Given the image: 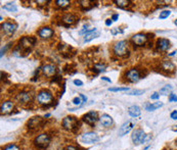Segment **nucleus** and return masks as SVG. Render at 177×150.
Masks as SVG:
<instances>
[{
	"instance_id": "nucleus-34",
	"label": "nucleus",
	"mask_w": 177,
	"mask_h": 150,
	"mask_svg": "<svg viewBox=\"0 0 177 150\" xmlns=\"http://www.w3.org/2000/svg\"><path fill=\"white\" fill-rule=\"evenodd\" d=\"M4 150H21V149L15 144H10V145H7V146L4 148Z\"/></svg>"
},
{
	"instance_id": "nucleus-7",
	"label": "nucleus",
	"mask_w": 177,
	"mask_h": 150,
	"mask_svg": "<svg viewBox=\"0 0 177 150\" xmlns=\"http://www.w3.org/2000/svg\"><path fill=\"white\" fill-rule=\"evenodd\" d=\"M131 138H132V141H133L134 144L138 145V144H140V143L144 142L145 138H147V135H145V133L143 132V130L137 129L133 132Z\"/></svg>"
},
{
	"instance_id": "nucleus-16",
	"label": "nucleus",
	"mask_w": 177,
	"mask_h": 150,
	"mask_svg": "<svg viewBox=\"0 0 177 150\" xmlns=\"http://www.w3.org/2000/svg\"><path fill=\"white\" fill-rule=\"evenodd\" d=\"M17 100L19 101L20 103L26 104V103L31 102L32 96H31V94L28 93V92H21V93H19L17 95Z\"/></svg>"
},
{
	"instance_id": "nucleus-29",
	"label": "nucleus",
	"mask_w": 177,
	"mask_h": 150,
	"mask_svg": "<svg viewBox=\"0 0 177 150\" xmlns=\"http://www.w3.org/2000/svg\"><path fill=\"white\" fill-rule=\"evenodd\" d=\"M109 91L111 92H128L130 89L128 87H117V88H109Z\"/></svg>"
},
{
	"instance_id": "nucleus-1",
	"label": "nucleus",
	"mask_w": 177,
	"mask_h": 150,
	"mask_svg": "<svg viewBox=\"0 0 177 150\" xmlns=\"http://www.w3.org/2000/svg\"><path fill=\"white\" fill-rule=\"evenodd\" d=\"M62 123L64 129L67 131H76L79 128V121L75 116H66Z\"/></svg>"
},
{
	"instance_id": "nucleus-6",
	"label": "nucleus",
	"mask_w": 177,
	"mask_h": 150,
	"mask_svg": "<svg viewBox=\"0 0 177 150\" xmlns=\"http://www.w3.org/2000/svg\"><path fill=\"white\" fill-rule=\"evenodd\" d=\"M80 140H81L82 143H85V144H93V143L97 142L99 138H98L97 134L93 133V132H89V133L83 134Z\"/></svg>"
},
{
	"instance_id": "nucleus-22",
	"label": "nucleus",
	"mask_w": 177,
	"mask_h": 150,
	"mask_svg": "<svg viewBox=\"0 0 177 150\" xmlns=\"http://www.w3.org/2000/svg\"><path fill=\"white\" fill-rule=\"evenodd\" d=\"M128 113L132 118H137L141 113V110H140L139 106H137V105H132L128 108Z\"/></svg>"
},
{
	"instance_id": "nucleus-27",
	"label": "nucleus",
	"mask_w": 177,
	"mask_h": 150,
	"mask_svg": "<svg viewBox=\"0 0 177 150\" xmlns=\"http://www.w3.org/2000/svg\"><path fill=\"white\" fill-rule=\"evenodd\" d=\"M172 86L170 85H166L165 87H163L162 89L160 90V94H163V95H168V94H170L172 92Z\"/></svg>"
},
{
	"instance_id": "nucleus-4",
	"label": "nucleus",
	"mask_w": 177,
	"mask_h": 150,
	"mask_svg": "<svg viewBox=\"0 0 177 150\" xmlns=\"http://www.w3.org/2000/svg\"><path fill=\"white\" fill-rule=\"evenodd\" d=\"M52 95L48 91H41L37 95V100L40 104L42 105H48L52 102Z\"/></svg>"
},
{
	"instance_id": "nucleus-24",
	"label": "nucleus",
	"mask_w": 177,
	"mask_h": 150,
	"mask_svg": "<svg viewBox=\"0 0 177 150\" xmlns=\"http://www.w3.org/2000/svg\"><path fill=\"white\" fill-rule=\"evenodd\" d=\"M79 3L80 5H81V7L85 10L90 9V8H92L93 6H94V2L89 1V0H80Z\"/></svg>"
},
{
	"instance_id": "nucleus-25",
	"label": "nucleus",
	"mask_w": 177,
	"mask_h": 150,
	"mask_svg": "<svg viewBox=\"0 0 177 150\" xmlns=\"http://www.w3.org/2000/svg\"><path fill=\"white\" fill-rule=\"evenodd\" d=\"M114 2L117 4V6L121 8H128L129 6L132 5V3L129 0H115Z\"/></svg>"
},
{
	"instance_id": "nucleus-2",
	"label": "nucleus",
	"mask_w": 177,
	"mask_h": 150,
	"mask_svg": "<svg viewBox=\"0 0 177 150\" xmlns=\"http://www.w3.org/2000/svg\"><path fill=\"white\" fill-rule=\"evenodd\" d=\"M113 50H114L115 55H117L119 57H124L126 56V55H128L129 53L128 47H127V42L124 40L117 42V43L114 45Z\"/></svg>"
},
{
	"instance_id": "nucleus-40",
	"label": "nucleus",
	"mask_w": 177,
	"mask_h": 150,
	"mask_svg": "<svg viewBox=\"0 0 177 150\" xmlns=\"http://www.w3.org/2000/svg\"><path fill=\"white\" fill-rule=\"evenodd\" d=\"M159 97H160V93H154L153 95L151 96L152 99H158Z\"/></svg>"
},
{
	"instance_id": "nucleus-35",
	"label": "nucleus",
	"mask_w": 177,
	"mask_h": 150,
	"mask_svg": "<svg viewBox=\"0 0 177 150\" xmlns=\"http://www.w3.org/2000/svg\"><path fill=\"white\" fill-rule=\"evenodd\" d=\"M169 101L170 102H177V96L175 95V94H170Z\"/></svg>"
},
{
	"instance_id": "nucleus-21",
	"label": "nucleus",
	"mask_w": 177,
	"mask_h": 150,
	"mask_svg": "<svg viewBox=\"0 0 177 150\" xmlns=\"http://www.w3.org/2000/svg\"><path fill=\"white\" fill-rule=\"evenodd\" d=\"M99 34L100 33L98 32L96 29H94V30H91V31H88L84 36V41L85 42H90L91 40H93L94 38H96V37L99 36Z\"/></svg>"
},
{
	"instance_id": "nucleus-44",
	"label": "nucleus",
	"mask_w": 177,
	"mask_h": 150,
	"mask_svg": "<svg viewBox=\"0 0 177 150\" xmlns=\"http://www.w3.org/2000/svg\"><path fill=\"white\" fill-rule=\"evenodd\" d=\"M118 17H119V15H118V14H114V15H113V17H112V21H117Z\"/></svg>"
},
{
	"instance_id": "nucleus-37",
	"label": "nucleus",
	"mask_w": 177,
	"mask_h": 150,
	"mask_svg": "<svg viewBox=\"0 0 177 150\" xmlns=\"http://www.w3.org/2000/svg\"><path fill=\"white\" fill-rule=\"evenodd\" d=\"M9 45H10V44H8V45H6L5 47H2V48H1V54H0V56H1V57L3 56L4 52H5V51H6V49H7V48L9 47Z\"/></svg>"
},
{
	"instance_id": "nucleus-15",
	"label": "nucleus",
	"mask_w": 177,
	"mask_h": 150,
	"mask_svg": "<svg viewBox=\"0 0 177 150\" xmlns=\"http://www.w3.org/2000/svg\"><path fill=\"white\" fill-rule=\"evenodd\" d=\"M1 28H2V31H4V33H5L6 35H12L13 33L15 32V30H17V26L12 23H4L2 24Z\"/></svg>"
},
{
	"instance_id": "nucleus-18",
	"label": "nucleus",
	"mask_w": 177,
	"mask_h": 150,
	"mask_svg": "<svg viewBox=\"0 0 177 150\" xmlns=\"http://www.w3.org/2000/svg\"><path fill=\"white\" fill-rule=\"evenodd\" d=\"M157 47L160 51H167L170 48V41L167 39H159L157 42Z\"/></svg>"
},
{
	"instance_id": "nucleus-32",
	"label": "nucleus",
	"mask_w": 177,
	"mask_h": 150,
	"mask_svg": "<svg viewBox=\"0 0 177 150\" xmlns=\"http://www.w3.org/2000/svg\"><path fill=\"white\" fill-rule=\"evenodd\" d=\"M144 93V90H130L128 95H141Z\"/></svg>"
},
{
	"instance_id": "nucleus-30",
	"label": "nucleus",
	"mask_w": 177,
	"mask_h": 150,
	"mask_svg": "<svg viewBox=\"0 0 177 150\" xmlns=\"http://www.w3.org/2000/svg\"><path fill=\"white\" fill-rule=\"evenodd\" d=\"M3 8H4V9H6V10H8V11H13V12H15L17 10V7L13 3L5 4V5H3Z\"/></svg>"
},
{
	"instance_id": "nucleus-11",
	"label": "nucleus",
	"mask_w": 177,
	"mask_h": 150,
	"mask_svg": "<svg viewBox=\"0 0 177 150\" xmlns=\"http://www.w3.org/2000/svg\"><path fill=\"white\" fill-rule=\"evenodd\" d=\"M126 77L127 79H128V81H130V82L132 83H135L140 79V72L139 70H136V68H132V70L127 72Z\"/></svg>"
},
{
	"instance_id": "nucleus-38",
	"label": "nucleus",
	"mask_w": 177,
	"mask_h": 150,
	"mask_svg": "<svg viewBox=\"0 0 177 150\" xmlns=\"http://www.w3.org/2000/svg\"><path fill=\"white\" fill-rule=\"evenodd\" d=\"M74 84H75L76 86H83V82L82 81H80V80H74Z\"/></svg>"
},
{
	"instance_id": "nucleus-42",
	"label": "nucleus",
	"mask_w": 177,
	"mask_h": 150,
	"mask_svg": "<svg viewBox=\"0 0 177 150\" xmlns=\"http://www.w3.org/2000/svg\"><path fill=\"white\" fill-rule=\"evenodd\" d=\"M66 150H78L76 147H74V146H72V145H70V146H67L66 147Z\"/></svg>"
},
{
	"instance_id": "nucleus-9",
	"label": "nucleus",
	"mask_w": 177,
	"mask_h": 150,
	"mask_svg": "<svg viewBox=\"0 0 177 150\" xmlns=\"http://www.w3.org/2000/svg\"><path fill=\"white\" fill-rule=\"evenodd\" d=\"M82 121L85 122L88 125H94V123L98 121V114L96 111H89L86 114H84L82 118Z\"/></svg>"
},
{
	"instance_id": "nucleus-8",
	"label": "nucleus",
	"mask_w": 177,
	"mask_h": 150,
	"mask_svg": "<svg viewBox=\"0 0 177 150\" xmlns=\"http://www.w3.org/2000/svg\"><path fill=\"white\" fill-rule=\"evenodd\" d=\"M43 123L44 121L41 116H34L29 120V122L27 123V127L30 130H37L43 125Z\"/></svg>"
},
{
	"instance_id": "nucleus-36",
	"label": "nucleus",
	"mask_w": 177,
	"mask_h": 150,
	"mask_svg": "<svg viewBox=\"0 0 177 150\" xmlns=\"http://www.w3.org/2000/svg\"><path fill=\"white\" fill-rule=\"evenodd\" d=\"M73 103L75 105H80V104H81V99H80V97H75V98L73 99Z\"/></svg>"
},
{
	"instance_id": "nucleus-3",
	"label": "nucleus",
	"mask_w": 177,
	"mask_h": 150,
	"mask_svg": "<svg viewBox=\"0 0 177 150\" xmlns=\"http://www.w3.org/2000/svg\"><path fill=\"white\" fill-rule=\"evenodd\" d=\"M35 145L40 149H45L48 147L49 143H50V137L48 134H40L37 136L34 140Z\"/></svg>"
},
{
	"instance_id": "nucleus-45",
	"label": "nucleus",
	"mask_w": 177,
	"mask_h": 150,
	"mask_svg": "<svg viewBox=\"0 0 177 150\" xmlns=\"http://www.w3.org/2000/svg\"><path fill=\"white\" fill-rule=\"evenodd\" d=\"M106 25H107V26H111V25H112V19H107Z\"/></svg>"
},
{
	"instance_id": "nucleus-10",
	"label": "nucleus",
	"mask_w": 177,
	"mask_h": 150,
	"mask_svg": "<svg viewBox=\"0 0 177 150\" xmlns=\"http://www.w3.org/2000/svg\"><path fill=\"white\" fill-rule=\"evenodd\" d=\"M147 41V37L145 34H142V33H138V34L134 35L132 37V42H133L135 45L137 46H143Z\"/></svg>"
},
{
	"instance_id": "nucleus-43",
	"label": "nucleus",
	"mask_w": 177,
	"mask_h": 150,
	"mask_svg": "<svg viewBox=\"0 0 177 150\" xmlns=\"http://www.w3.org/2000/svg\"><path fill=\"white\" fill-rule=\"evenodd\" d=\"M79 97H80V98H82L83 102H86V101H87V98H86V96H85V95H83V94H80V95H79Z\"/></svg>"
},
{
	"instance_id": "nucleus-48",
	"label": "nucleus",
	"mask_w": 177,
	"mask_h": 150,
	"mask_svg": "<svg viewBox=\"0 0 177 150\" xmlns=\"http://www.w3.org/2000/svg\"><path fill=\"white\" fill-rule=\"evenodd\" d=\"M174 24H175V25L177 26V19H176V21H174Z\"/></svg>"
},
{
	"instance_id": "nucleus-23",
	"label": "nucleus",
	"mask_w": 177,
	"mask_h": 150,
	"mask_svg": "<svg viewBox=\"0 0 177 150\" xmlns=\"http://www.w3.org/2000/svg\"><path fill=\"white\" fill-rule=\"evenodd\" d=\"M77 21L76 17L72 14H65L64 17H62V22L66 24V26H70L72 24H74L75 22Z\"/></svg>"
},
{
	"instance_id": "nucleus-26",
	"label": "nucleus",
	"mask_w": 177,
	"mask_h": 150,
	"mask_svg": "<svg viewBox=\"0 0 177 150\" xmlns=\"http://www.w3.org/2000/svg\"><path fill=\"white\" fill-rule=\"evenodd\" d=\"M162 106H163L162 102H155V103H151V104H147L145 109H147V111H153V110H156Z\"/></svg>"
},
{
	"instance_id": "nucleus-14",
	"label": "nucleus",
	"mask_w": 177,
	"mask_h": 150,
	"mask_svg": "<svg viewBox=\"0 0 177 150\" xmlns=\"http://www.w3.org/2000/svg\"><path fill=\"white\" fill-rule=\"evenodd\" d=\"M53 34H54L53 30L51 28H48V27L41 28L39 31H38V35H39V36L41 37V38H43V39L51 38V37L53 36Z\"/></svg>"
},
{
	"instance_id": "nucleus-31",
	"label": "nucleus",
	"mask_w": 177,
	"mask_h": 150,
	"mask_svg": "<svg viewBox=\"0 0 177 150\" xmlns=\"http://www.w3.org/2000/svg\"><path fill=\"white\" fill-rule=\"evenodd\" d=\"M106 65H94L93 67V70H95L96 72H104L106 70Z\"/></svg>"
},
{
	"instance_id": "nucleus-5",
	"label": "nucleus",
	"mask_w": 177,
	"mask_h": 150,
	"mask_svg": "<svg viewBox=\"0 0 177 150\" xmlns=\"http://www.w3.org/2000/svg\"><path fill=\"white\" fill-rule=\"evenodd\" d=\"M20 44H21V47L25 49V51L28 52L36 44V38L34 37H23L20 41Z\"/></svg>"
},
{
	"instance_id": "nucleus-17",
	"label": "nucleus",
	"mask_w": 177,
	"mask_h": 150,
	"mask_svg": "<svg viewBox=\"0 0 177 150\" xmlns=\"http://www.w3.org/2000/svg\"><path fill=\"white\" fill-rule=\"evenodd\" d=\"M42 72H43L44 76L50 78V77H52L55 75V72H57V67H55V65H45L43 67H42Z\"/></svg>"
},
{
	"instance_id": "nucleus-33",
	"label": "nucleus",
	"mask_w": 177,
	"mask_h": 150,
	"mask_svg": "<svg viewBox=\"0 0 177 150\" xmlns=\"http://www.w3.org/2000/svg\"><path fill=\"white\" fill-rule=\"evenodd\" d=\"M170 14H171V11H169V10H163V11L160 14V19H167V17H169Z\"/></svg>"
},
{
	"instance_id": "nucleus-13",
	"label": "nucleus",
	"mask_w": 177,
	"mask_h": 150,
	"mask_svg": "<svg viewBox=\"0 0 177 150\" xmlns=\"http://www.w3.org/2000/svg\"><path fill=\"white\" fill-rule=\"evenodd\" d=\"M134 125L131 121H128V122L124 123L119 129V136H124L126 134H128L132 129H133Z\"/></svg>"
},
{
	"instance_id": "nucleus-19",
	"label": "nucleus",
	"mask_w": 177,
	"mask_h": 150,
	"mask_svg": "<svg viewBox=\"0 0 177 150\" xmlns=\"http://www.w3.org/2000/svg\"><path fill=\"white\" fill-rule=\"evenodd\" d=\"M13 109V103L12 101H5L1 105V113L2 114H8L12 111Z\"/></svg>"
},
{
	"instance_id": "nucleus-28",
	"label": "nucleus",
	"mask_w": 177,
	"mask_h": 150,
	"mask_svg": "<svg viewBox=\"0 0 177 150\" xmlns=\"http://www.w3.org/2000/svg\"><path fill=\"white\" fill-rule=\"evenodd\" d=\"M55 3H57V5L59 6V7L65 8V7H67V6L70 5L71 2L68 1V0H57V1H55Z\"/></svg>"
},
{
	"instance_id": "nucleus-39",
	"label": "nucleus",
	"mask_w": 177,
	"mask_h": 150,
	"mask_svg": "<svg viewBox=\"0 0 177 150\" xmlns=\"http://www.w3.org/2000/svg\"><path fill=\"white\" fill-rule=\"evenodd\" d=\"M170 116H171V118H173V120H177V110H174Z\"/></svg>"
},
{
	"instance_id": "nucleus-20",
	"label": "nucleus",
	"mask_w": 177,
	"mask_h": 150,
	"mask_svg": "<svg viewBox=\"0 0 177 150\" xmlns=\"http://www.w3.org/2000/svg\"><path fill=\"white\" fill-rule=\"evenodd\" d=\"M99 121H100L102 126H104V127L106 128H109L113 125V118H112V116H109V114H102V116H100Z\"/></svg>"
},
{
	"instance_id": "nucleus-49",
	"label": "nucleus",
	"mask_w": 177,
	"mask_h": 150,
	"mask_svg": "<svg viewBox=\"0 0 177 150\" xmlns=\"http://www.w3.org/2000/svg\"><path fill=\"white\" fill-rule=\"evenodd\" d=\"M176 144H177V139H176Z\"/></svg>"
},
{
	"instance_id": "nucleus-47",
	"label": "nucleus",
	"mask_w": 177,
	"mask_h": 150,
	"mask_svg": "<svg viewBox=\"0 0 177 150\" xmlns=\"http://www.w3.org/2000/svg\"><path fill=\"white\" fill-rule=\"evenodd\" d=\"M173 131L177 132V126H175V128H173Z\"/></svg>"
},
{
	"instance_id": "nucleus-12",
	"label": "nucleus",
	"mask_w": 177,
	"mask_h": 150,
	"mask_svg": "<svg viewBox=\"0 0 177 150\" xmlns=\"http://www.w3.org/2000/svg\"><path fill=\"white\" fill-rule=\"evenodd\" d=\"M160 67L162 68L163 72H167V74H172L175 70V65H174L173 62L169 60H163L160 65Z\"/></svg>"
},
{
	"instance_id": "nucleus-41",
	"label": "nucleus",
	"mask_w": 177,
	"mask_h": 150,
	"mask_svg": "<svg viewBox=\"0 0 177 150\" xmlns=\"http://www.w3.org/2000/svg\"><path fill=\"white\" fill-rule=\"evenodd\" d=\"M168 55H169V56H171V57H177V50H175V51H173V52H171V53H169Z\"/></svg>"
},
{
	"instance_id": "nucleus-46",
	"label": "nucleus",
	"mask_w": 177,
	"mask_h": 150,
	"mask_svg": "<svg viewBox=\"0 0 177 150\" xmlns=\"http://www.w3.org/2000/svg\"><path fill=\"white\" fill-rule=\"evenodd\" d=\"M102 80H104V81H107V82H109V83H111V80H110V79L109 78H107V77H102Z\"/></svg>"
}]
</instances>
